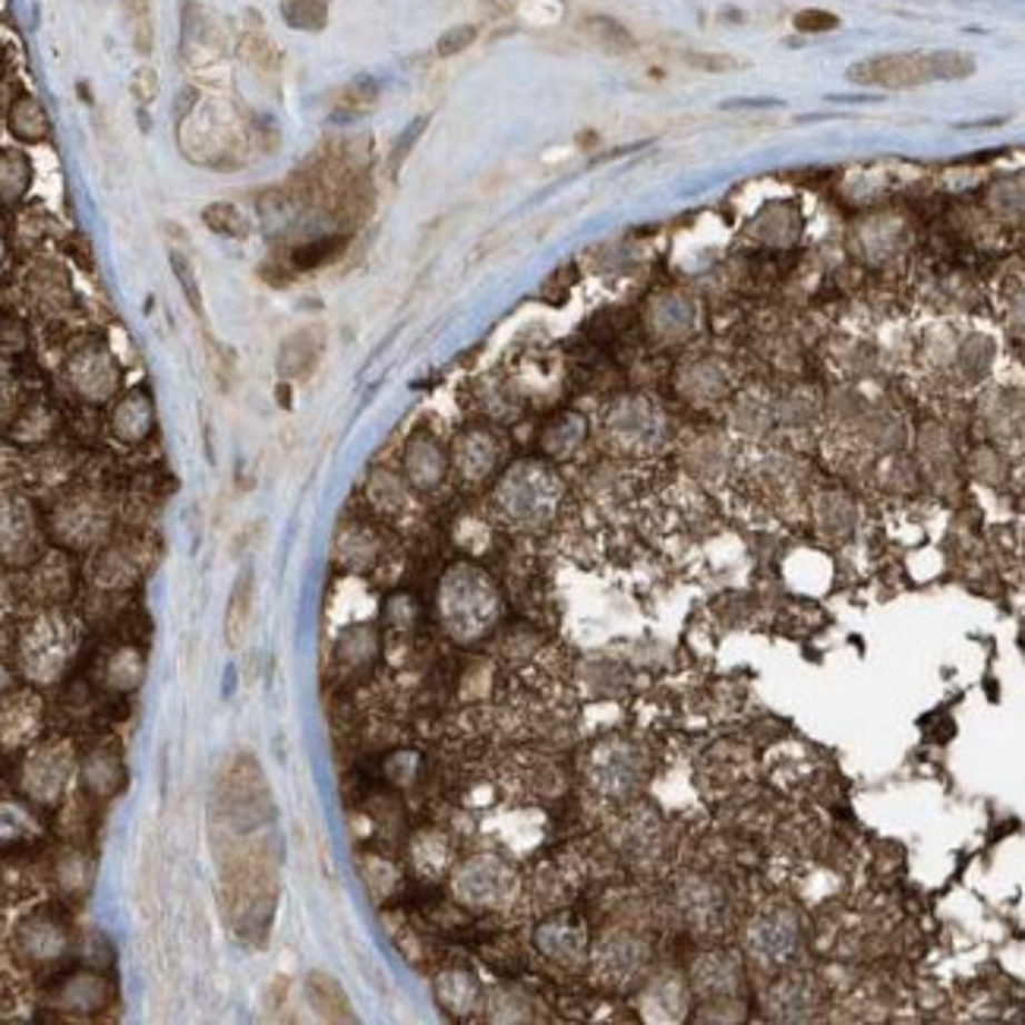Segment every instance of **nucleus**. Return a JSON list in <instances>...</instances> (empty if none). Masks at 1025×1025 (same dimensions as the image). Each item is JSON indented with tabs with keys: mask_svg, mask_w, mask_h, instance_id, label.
I'll use <instances>...</instances> for the list:
<instances>
[{
	"mask_svg": "<svg viewBox=\"0 0 1025 1025\" xmlns=\"http://www.w3.org/2000/svg\"><path fill=\"white\" fill-rule=\"evenodd\" d=\"M975 73V60L959 51H937V54H887L855 63L849 70L852 82L858 86H880V89H909L925 86L934 79H963Z\"/></svg>",
	"mask_w": 1025,
	"mask_h": 1025,
	"instance_id": "1",
	"label": "nucleus"
},
{
	"mask_svg": "<svg viewBox=\"0 0 1025 1025\" xmlns=\"http://www.w3.org/2000/svg\"><path fill=\"white\" fill-rule=\"evenodd\" d=\"M442 619L458 640L484 638L499 619V597L492 584L474 568L451 571L442 584Z\"/></svg>",
	"mask_w": 1025,
	"mask_h": 1025,
	"instance_id": "2",
	"label": "nucleus"
},
{
	"mask_svg": "<svg viewBox=\"0 0 1025 1025\" xmlns=\"http://www.w3.org/2000/svg\"><path fill=\"white\" fill-rule=\"evenodd\" d=\"M73 650H77L73 619L63 613H41L39 619L26 625L20 638L22 673L36 685H51L70 666Z\"/></svg>",
	"mask_w": 1025,
	"mask_h": 1025,
	"instance_id": "3",
	"label": "nucleus"
},
{
	"mask_svg": "<svg viewBox=\"0 0 1025 1025\" xmlns=\"http://www.w3.org/2000/svg\"><path fill=\"white\" fill-rule=\"evenodd\" d=\"M73 776V752L67 742H48L36 748L22 767V789L39 805H54Z\"/></svg>",
	"mask_w": 1025,
	"mask_h": 1025,
	"instance_id": "4",
	"label": "nucleus"
},
{
	"mask_svg": "<svg viewBox=\"0 0 1025 1025\" xmlns=\"http://www.w3.org/2000/svg\"><path fill=\"white\" fill-rule=\"evenodd\" d=\"M515 890V877L496 858H474L455 874V893L467 906H499Z\"/></svg>",
	"mask_w": 1025,
	"mask_h": 1025,
	"instance_id": "5",
	"label": "nucleus"
},
{
	"mask_svg": "<svg viewBox=\"0 0 1025 1025\" xmlns=\"http://www.w3.org/2000/svg\"><path fill=\"white\" fill-rule=\"evenodd\" d=\"M70 382L86 401H108L120 386V372L105 348H82L70 360Z\"/></svg>",
	"mask_w": 1025,
	"mask_h": 1025,
	"instance_id": "6",
	"label": "nucleus"
},
{
	"mask_svg": "<svg viewBox=\"0 0 1025 1025\" xmlns=\"http://www.w3.org/2000/svg\"><path fill=\"white\" fill-rule=\"evenodd\" d=\"M54 530H58L60 540L70 543V546H92L108 530V511L92 496L63 502V508L54 515Z\"/></svg>",
	"mask_w": 1025,
	"mask_h": 1025,
	"instance_id": "7",
	"label": "nucleus"
},
{
	"mask_svg": "<svg viewBox=\"0 0 1025 1025\" xmlns=\"http://www.w3.org/2000/svg\"><path fill=\"white\" fill-rule=\"evenodd\" d=\"M41 700L32 691H17L0 704V745L20 748L39 736Z\"/></svg>",
	"mask_w": 1025,
	"mask_h": 1025,
	"instance_id": "8",
	"label": "nucleus"
},
{
	"mask_svg": "<svg viewBox=\"0 0 1025 1025\" xmlns=\"http://www.w3.org/2000/svg\"><path fill=\"white\" fill-rule=\"evenodd\" d=\"M36 553V524L20 502L0 505V561L22 565Z\"/></svg>",
	"mask_w": 1025,
	"mask_h": 1025,
	"instance_id": "9",
	"label": "nucleus"
},
{
	"mask_svg": "<svg viewBox=\"0 0 1025 1025\" xmlns=\"http://www.w3.org/2000/svg\"><path fill=\"white\" fill-rule=\"evenodd\" d=\"M152 424H156V410H152L149 395H142V391H133L123 401H117L115 414H111L115 436L120 442H130V446L142 442L152 432Z\"/></svg>",
	"mask_w": 1025,
	"mask_h": 1025,
	"instance_id": "10",
	"label": "nucleus"
},
{
	"mask_svg": "<svg viewBox=\"0 0 1025 1025\" xmlns=\"http://www.w3.org/2000/svg\"><path fill=\"white\" fill-rule=\"evenodd\" d=\"M748 947L764 963H783V956H789L795 947V925L783 915H767L755 922L748 934Z\"/></svg>",
	"mask_w": 1025,
	"mask_h": 1025,
	"instance_id": "11",
	"label": "nucleus"
},
{
	"mask_svg": "<svg viewBox=\"0 0 1025 1025\" xmlns=\"http://www.w3.org/2000/svg\"><path fill=\"white\" fill-rule=\"evenodd\" d=\"M20 944L26 956H32L36 963H51L58 959L63 947H67V931L60 928L54 918L48 915H36L29 918L20 931Z\"/></svg>",
	"mask_w": 1025,
	"mask_h": 1025,
	"instance_id": "12",
	"label": "nucleus"
},
{
	"mask_svg": "<svg viewBox=\"0 0 1025 1025\" xmlns=\"http://www.w3.org/2000/svg\"><path fill=\"white\" fill-rule=\"evenodd\" d=\"M319 354H322V335L316 329H300L281 345L278 372H281L285 379H303V376H310L312 372Z\"/></svg>",
	"mask_w": 1025,
	"mask_h": 1025,
	"instance_id": "13",
	"label": "nucleus"
},
{
	"mask_svg": "<svg viewBox=\"0 0 1025 1025\" xmlns=\"http://www.w3.org/2000/svg\"><path fill=\"white\" fill-rule=\"evenodd\" d=\"M7 123H10V133L17 136L20 142H29V146L44 142V139L51 136V120H48V111L41 108L39 98H32V96H20L13 105H10V117H7Z\"/></svg>",
	"mask_w": 1025,
	"mask_h": 1025,
	"instance_id": "14",
	"label": "nucleus"
},
{
	"mask_svg": "<svg viewBox=\"0 0 1025 1025\" xmlns=\"http://www.w3.org/2000/svg\"><path fill=\"white\" fill-rule=\"evenodd\" d=\"M252 594H256V580H252V568H247L231 590V600H228V613H225V635L231 647H240V640L250 628L252 616Z\"/></svg>",
	"mask_w": 1025,
	"mask_h": 1025,
	"instance_id": "15",
	"label": "nucleus"
},
{
	"mask_svg": "<svg viewBox=\"0 0 1025 1025\" xmlns=\"http://www.w3.org/2000/svg\"><path fill=\"white\" fill-rule=\"evenodd\" d=\"M29 293L44 310H60L70 300V278L54 262H39L29 271Z\"/></svg>",
	"mask_w": 1025,
	"mask_h": 1025,
	"instance_id": "16",
	"label": "nucleus"
},
{
	"mask_svg": "<svg viewBox=\"0 0 1025 1025\" xmlns=\"http://www.w3.org/2000/svg\"><path fill=\"white\" fill-rule=\"evenodd\" d=\"M108 997H111L108 982L98 978V975H73L70 982H63V991H60L63 1006H70L77 1013H96L108 1004Z\"/></svg>",
	"mask_w": 1025,
	"mask_h": 1025,
	"instance_id": "17",
	"label": "nucleus"
},
{
	"mask_svg": "<svg viewBox=\"0 0 1025 1025\" xmlns=\"http://www.w3.org/2000/svg\"><path fill=\"white\" fill-rule=\"evenodd\" d=\"M537 941H540L543 953L553 956V959H559V963H571L580 949H584V934H580L578 928H571V925H565V922H549V925H543Z\"/></svg>",
	"mask_w": 1025,
	"mask_h": 1025,
	"instance_id": "18",
	"label": "nucleus"
},
{
	"mask_svg": "<svg viewBox=\"0 0 1025 1025\" xmlns=\"http://www.w3.org/2000/svg\"><path fill=\"white\" fill-rule=\"evenodd\" d=\"M442 467H446V458H442L439 446L429 442V439H417V442L410 446V451H407V470H410V477H414V484L417 486L439 484Z\"/></svg>",
	"mask_w": 1025,
	"mask_h": 1025,
	"instance_id": "19",
	"label": "nucleus"
},
{
	"mask_svg": "<svg viewBox=\"0 0 1025 1025\" xmlns=\"http://www.w3.org/2000/svg\"><path fill=\"white\" fill-rule=\"evenodd\" d=\"M86 786L98 795H111L120 786V757L108 748H98L86 760Z\"/></svg>",
	"mask_w": 1025,
	"mask_h": 1025,
	"instance_id": "20",
	"label": "nucleus"
},
{
	"mask_svg": "<svg viewBox=\"0 0 1025 1025\" xmlns=\"http://www.w3.org/2000/svg\"><path fill=\"white\" fill-rule=\"evenodd\" d=\"M477 982L465 972H446L439 978V1001L448 1013H470L477 1006Z\"/></svg>",
	"mask_w": 1025,
	"mask_h": 1025,
	"instance_id": "21",
	"label": "nucleus"
},
{
	"mask_svg": "<svg viewBox=\"0 0 1025 1025\" xmlns=\"http://www.w3.org/2000/svg\"><path fill=\"white\" fill-rule=\"evenodd\" d=\"M281 17L293 29L319 32L329 22V0H281Z\"/></svg>",
	"mask_w": 1025,
	"mask_h": 1025,
	"instance_id": "22",
	"label": "nucleus"
},
{
	"mask_svg": "<svg viewBox=\"0 0 1025 1025\" xmlns=\"http://www.w3.org/2000/svg\"><path fill=\"white\" fill-rule=\"evenodd\" d=\"M202 221H206V228L218 237H231V240H243V237H250V225H247V218L243 212L231 206V202H212L206 212H202Z\"/></svg>",
	"mask_w": 1025,
	"mask_h": 1025,
	"instance_id": "23",
	"label": "nucleus"
},
{
	"mask_svg": "<svg viewBox=\"0 0 1025 1025\" xmlns=\"http://www.w3.org/2000/svg\"><path fill=\"white\" fill-rule=\"evenodd\" d=\"M29 180H32V168L26 158L17 152L0 156V199L3 202H17L29 190Z\"/></svg>",
	"mask_w": 1025,
	"mask_h": 1025,
	"instance_id": "24",
	"label": "nucleus"
},
{
	"mask_svg": "<svg viewBox=\"0 0 1025 1025\" xmlns=\"http://www.w3.org/2000/svg\"><path fill=\"white\" fill-rule=\"evenodd\" d=\"M345 247H348L345 237H322V240H312V243H303V247L290 250V266L300 271L319 269V266L331 262Z\"/></svg>",
	"mask_w": 1025,
	"mask_h": 1025,
	"instance_id": "25",
	"label": "nucleus"
},
{
	"mask_svg": "<svg viewBox=\"0 0 1025 1025\" xmlns=\"http://www.w3.org/2000/svg\"><path fill=\"white\" fill-rule=\"evenodd\" d=\"M136 571H139V559H136L130 549H108L101 559H98V584H108V587H117V584H130L136 578Z\"/></svg>",
	"mask_w": 1025,
	"mask_h": 1025,
	"instance_id": "26",
	"label": "nucleus"
},
{
	"mask_svg": "<svg viewBox=\"0 0 1025 1025\" xmlns=\"http://www.w3.org/2000/svg\"><path fill=\"white\" fill-rule=\"evenodd\" d=\"M127 26L133 36V48L139 54L152 51V0H123Z\"/></svg>",
	"mask_w": 1025,
	"mask_h": 1025,
	"instance_id": "27",
	"label": "nucleus"
},
{
	"mask_svg": "<svg viewBox=\"0 0 1025 1025\" xmlns=\"http://www.w3.org/2000/svg\"><path fill=\"white\" fill-rule=\"evenodd\" d=\"M240 54H243V60L250 63L256 73H275L278 70V51H275L269 36H262L259 29L256 32H243Z\"/></svg>",
	"mask_w": 1025,
	"mask_h": 1025,
	"instance_id": "28",
	"label": "nucleus"
},
{
	"mask_svg": "<svg viewBox=\"0 0 1025 1025\" xmlns=\"http://www.w3.org/2000/svg\"><path fill=\"white\" fill-rule=\"evenodd\" d=\"M310 1001L319 1006V1013H326V1016H348L345 1009H348V1001L341 997V991L338 985L326 978V975H310Z\"/></svg>",
	"mask_w": 1025,
	"mask_h": 1025,
	"instance_id": "29",
	"label": "nucleus"
},
{
	"mask_svg": "<svg viewBox=\"0 0 1025 1025\" xmlns=\"http://www.w3.org/2000/svg\"><path fill=\"white\" fill-rule=\"evenodd\" d=\"M108 678H111V685H117V688H133L136 681L142 678V663H139V654H133V650L115 654L111 666H108Z\"/></svg>",
	"mask_w": 1025,
	"mask_h": 1025,
	"instance_id": "30",
	"label": "nucleus"
},
{
	"mask_svg": "<svg viewBox=\"0 0 1025 1025\" xmlns=\"http://www.w3.org/2000/svg\"><path fill=\"white\" fill-rule=\"evenodd\" d=\"M171 266H175L177 281H180V288L187 293V300H190V307L196 310V316L202 319V293H199V281H196V271L190 266V259L187 256H180V252H171Z\"/></svg>",
	"mask_w": 1025,
	"mask_h": 1025,
	"instance_id": "31",
	"label": "nucleus"
},
{
	"mask_svg": "<svg viewBox=\"0 0 1025 1025\" xmlns=\"http://www.w3.org/2000/svg\"><path fill=\"white\" fill-rule=\"evenodd\" d=\"M372 647H376L372 635H369L367 628H357V631H348V635L341 638L338 654H341V659H348V663H364V659L372 657Z\"/></svg>",
	"mask_w": 1025,
	"mask_h": 1025,
	"instance_id": "32",
	"label": "nucleus"
},
{
	"mask_svg": "<svg viewBox=\"0 0 1025 1025\" xmlns=\"http://www.w3.org/2000/svg\"><path fill=\"white\" fill-rule=\"evenodd\" d=\"M700 982L707 991H729V987H736V968L723 963V959H707L700 968Z\"/></svg>",
	"mask_w": 1025,
	"mask_h": 1025,
	"instance_id": "33",
	"label": "nucleus"
},
{
	"mask_svg": "<svg viewBox=\"0 0 1025 1025\" xmlns=\"http://www.w3.org/2000/svg\"><path fill=\"white\" fill-rule=\"evenodd\" d=\"M29 830H36L29 814L17 805H0V839H20Z\"/></svg>",
	"mask_w": 1025,
	"mask_h": 1025,
	"instance_id": "34",
	"label": "nucleus"
},
{
	"mask_svg": "<svg viewBox=\"0 0 1025 1025\" xmlns=\"http://www.w3.org/2000/svg\"><path fill=\"white\" fill-rule=\"evenodd\" d=\"M89 877H92V868H89L86 855H67V858H63V865H60V884H63L67 890H82V887L89 884Z\"/></svg>",
	"mask_w": 1025,
	"mask_h": 1025,
	"instance_id": "35",
	"label": "nucleus"
},
{
	"mask_svg": "<svg viewBox=\"0 0 1025 1025\" xmlns=\"http://www.w3.org/2000/svg\"><path fill=\"white\" fill-rule=\"evenodd\" d=\"M477 39V26H458V29H451L446 32L439 44H436V51H439V58H455V54H461L465 48H470Z\"/></svg>",
	"mask_w": 1025,
	"mask_h": 1025,
	"instance_id": "36",
	"label": "nucleus"
},
{
	"mask_svg": "<svg viewBox=\"0 0 1025 1025\" xmlns=\"http://www.w3.org/2000/svg\"><path fill=\"white\" fill-rule=\"evenodd\" d=\"M130 89H133V98L139 105H152L158 98V73L152 67H139L133 73Z\"/></svg>",
	"mask_w": 1025,
	"mask_h": 1025,
	"instance_id": "37",
	"label": "nucleus"
},
{
	"mask_svg": "<svg viewBox=\"0 0 1025 1025\" xmlns=\"http://www.w3.org/2000/svg\"><path fill=\"white\" fill-rule=\"evenodd\" d=\"M836 22L839 20L827 10H805V13L795 17V29L798 32H830V29H836Z\"/></svg>",
	"mask_w": 1025,
	"mask_h": 1025,
	"instance_id": "38",
	"label": "nucleus"
},
{
	"mask_svg": "<svg viewBox=\"0 0 1025 1025\" xmlns=\"http://www.w3.org/2000/svg\"><path fill=\"white\" fill-rule=\"evenodd\" d=\"M691 63H697L700 70H729V67H736V60L733 58H704V54H688Z\"/></svg>",
	"mask_w": 1025,
	"mask_h": 1025,
	"instance_id": "39",
	"label": "nucleus"
},
{
	"mask_svg": "<svg viewBox=\"0 0 1025 1025\" xmlns=\"http://www.w3.org/2000/svg\"><path fill=\"white\" fill-rule=\"evenodd\" d=\"M7 606H10V584H7V578L0 575V613H3Z\"/></svg>",
	"mask_w": 1025,
	"mask_h": 1025,
	"instance_id": "40",
	"label": "nucleus"
},
{
	"mask_svg": "<svg viewBox=\"0 0 1025 1025\" xmlns=\"http://www.w3.org/2000/svg\"><path fill=\"white\" fill-rule=\"evenodd\" d=\"M7 382H3V376H0V417H3V410H7Z\"/></svg>",
	"mask_w": 1025,
	"mask_h": 1025,
	"instance_id": "41",
	"label": "nucleus"
},
{
	"mask_svg": "<svg viewBox=\"0 0 1025 1025\" xmlns=\"http://www.w3.org/2000/svg\"><path fill=\"white\" fill-rule=\"evenodd\" d=\"M3 685H7V673H0V688H3Z\"/></svg>",
	"mask_w": 1025,
	"mask_h": 1025,
	"instance_id": "42",
	"label": "nucleus"
}]
</instances>
